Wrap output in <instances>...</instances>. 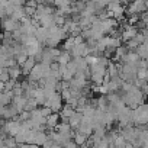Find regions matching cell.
Listing matches in <instances>:
<instances>
[{
    "label": "cell",
    "instance_id": "4316f807",
    "mask_svg": "<svg viewBox=\"0 0 148 148\" xmlns=\"http://www.w3.org/2000/svg\"><path fill=\"white\" fill-rule=\"evenodd\" d=\"M93 147H95V148H109V142L103 138V139H100L97 144H95Z\"/></svg>",
    "mask_w": 148,
    "mask_h": 148
},
{
    "label": "cell",
    "instance_id": "277c9868",
    "mask_svg": "<svg viewBox=\"0 0 148 148\" xmlns=\"http://www.w3.org/2000/svg\"><path fill=\"white\" fill-rule=\"evenodd\" d=\"M44 106H48L52 112L61 110V108H62V99H61L60 93L58 92H54L51 96H48L47 100H45V103H44Z\"/></svg>",
    "mask_w": 148,
    "mask_h": 148
},
{
    "label": "cell",
    "instance_id": "5bb4252c",
    "mask_svg": "<svg viewBox=\"0 0 148 148\" xmlns=\"http://www.w3.org/2000/svg\"><path fill=\"white\" fill-rule=\"evenodd\" d=\"M58 122H60V115H58L57 112H52L49 116L45 118V125H47L49 129H55V126L58 125Z\"/></svg>",
    "mask_w": 148,
    "mask_h": 148
},
{
    "label": "cell",
    "instance_id": "4fadbf2b",
    "mask_svg": "<svg viewBox=\"0 0 148 148\" xmlns=\"http://www.w3.org/2000/svg\"><path fill=\"white\" fill-rule=\"evenodd\" d=\"M26 100H28V97H25L23 95H21V96H13V97H12V106L21 113L22 110H25Z\"/></svg>",
    "mask_w": 148,
    "mask_h": 148
},
{
    "label": "cell",
    "instance_id": "7402d4cb",
    "mask_svg": "<svg viewBox=\"0 0 148 148\" xmlns=\"http://www.w3.org/2000/svg\"><path fill=\"white\" fill-rule=\"evenodd\" d=\"M71 3H73L71 0H54V2H52V5H55V8H57V9L71 6Z\"/></svg>",
    "mask_w": 148,
    "mask_h": 148
},
{
    "label": "cell",
    "instance_id": "3957f363",
    "mask_svg": "<svg viewBox=\"0 0 148 148\" xmlns=\"http://www.w3.org/2000/svg\"><path fill=\"white\" fill-rule=\"evenodd\" d=\"M147 10V0H134V2H129L128 8L125 9V13L129 16H138L142 12Z\"/></svg>",
    "mask_w": 148,
    "mask_h": 148
},
{
    "label": "cell",
    "instance_id": "7a4b0ae2",
    "mask_svg": "<svg viewBox=\"0 0 148 148\" xmlns=\"http://www.w3.org/2000/svg\"><path fill=\"white\" fill-rule=\"evenodd\" d=\"M148 122V108L145 103L138 105L132 109V125H147Z\"/></svg>",
    "mask_w": 148,
    "mask_h": 148
},
{
    "label": "cell",
    "instance_id": "2e32d148",
    "mask_svg": "<svg viewBox=\"0 0 148 148\" xmlns=\"http://www.w3.org/2000/svg\"><path fill=\"white\" fill-rule=\"evenodd\" d=\"M74 112H76V110H74L71 106L65 105V106H62V108H61V110H60V118L62 119V122H67V121H68V118H70Z\"/></svg>",
    "mask_w": 148,
    "mask_h": 148
},
{
    "label": "cell",
    "instance_id": "52a82bcc",
    "mask_svg": "<svg viewBox=\"0 0 148 148\" xmlns=\"http://www.w3.org/2000/svg\"><path fill=\"white\" fill-rule=\"evenodd\" d=\"M5 132L8 134V136H15L19 131H21V122L18 119H9L5 126H3Z\"/></svg>",
    "mask_w": 148,
    "mask_h": 148
},
{
    "label": "cell",
    "instance_id": "f546056e",
    "mask_svg": "<svg viewBox=\"0 0 148 148\" xmlns=\"http://www.w3.org/2000/svg\"><path fill=\"white\" fill-rule=\"evenodd\" d=\"M3 90H5V83L0 82V92H3Z\"/></svg>",
    "mask_w": 148,
    "mask_h": 148
},
{
    "label": "cell",
    "instance_id": "f1b7e54d",
    "mask_svg": "<svg viewBox=\"0 0 148 148\" xmlns=\"http://www.w3.org/2000/svg\"><path fill=\"white\" fill-rule=\"evenodd\" d=\"M5 138H6V136H3L2 134H0V148H8V147L5 145V141H3Z\"/></svg>",
    "mask_w": 148,
    "mask_h": 148
},
{
    "label": "cell",
    "instance_id": "d4e9b609",
    "mask_svg": "<svg viewBox=\"0 0 148 148\" xmlns=\"http://www.w3.org/2000/svg\"><path fill=\"white\" fill-rule=\"evenodd\" d=\"M73 45H74V36H68L67 41H65V44H64V49L67 52H70V49L73 48Z\"/></svg>",
    "mask_w": 148,
    "mask_h": 148
},
{
    "label": "cell",
    "instance_id": "4dcf8cb0",
    "mask_svg": "<svg viewBox=\"0 0 148 148\" xmlns=\"http://www.w3.org/2000/svg\"><path fill=\"white\" fill-rule=\"evenodd\" d=\"M87 148H95V147H93V145H92V147H87Z\"/></svg>",
    "mask_w": 148,
    "mask_h": 148
},
{
    "label": "cell",
    "instance_id": "603a6c76",
    "mask_svg": "<svg viewBox=\"0 0 148 148\" xmlns=\"http://www.w3.org/2000/svg\"><path fill=\"white\" fill-rule=\"evenodd\" d=\"M36 108H38L36 102H35L32 97H28V100H26V105H25V110H26V112H31L32 109H36Z\"/></svg>",
    "mask_w": 148,
    "mask_h": 148
},
{
    "label": "cell",
    "instance_id": "1f68e13d",
    "mask_svg": "<svg viewBox=\"0 0 148 148\" xmlns=\"http://www.w3.org/2000/svg\"><path fill=\"white\" fill-rule=\"evenodd\" d=\"M16 148H18V147H16Z\"/></svg>",
    "mask_w": 148,
    "mask_h": 148
},
{
    "label": "cell",
    "instance_id": "9a60e30c",
    "mask_svg": "<svg viewBox=\"0 0 148 148\" xmlns=\"http://www.w3.org/2000/svg\"><path fill=\"white\" fill-rule=\"evenodd\" d=\"M82 118H83V115L80 113V112H74L70 118H68V125L71 126V129H77V126L80 125V122H82Z\"/></svg>",
    "mask_w": 148,
    "mask_h": 148
},
{
    "label": "cell",
    "instance_id": "5b68a950",
    "mask_svg": "<svg viewBox=\"0 0 148 148\" xmlns=\"http://www.w3.org/2000/svg\"><path fill=\"white\" fill-rule=\"evenodd\" d=\"M60 52H61V51H58L57 48H49V47H48V48H44L39 61H41L42 64H49V65H51V64L57 60V57L60 55Z\"/></svg>",
    "mask_w": 148,
    "mask_h": 148
},
{
    "label": "cell",
    "instance_id": "7c38bea8",
    "mask_svg": "<svg viewBox=\"0 0 148 148\" xmlns=\"http://www.w3.org/2000/svg\"><path fill=\"white\" fill-rule=\"evenodd\" d=\"M31 97L36 102V105L39 106V105H42L44 106V103H45V95H44V90H42V87H39V86H36L34 90H32V93H31Z\"/></svg>",
    "mask_w": 148,
    "mask_h": 148
},
{
    "label": "cell",
    "instance_id": "6da1fadb",
    "mask_svg": "<svg viewBox=\"0 0 148 148\" xmlns=\"http://www.w3.org/2000/svg\"><path fill=\"white\" fill-rule=\"evenodd\" d=\"M122 102L125 106H128L129 109H135L138 105L144 103V99H145V95L136 87V86H131V89L128 92H123V96H121Z\"/></svg>",
    "mask_w": 148,
    "mask_h": 148
},
{
    "label": "cell",
    "instance_id": "d6986e66",
    "mask_svg": "<svg viewBox=\"0 0 148 148\" xmlns=\"http://www.w3.org/2000/svg\"><path fill=\"white\" fill-rule=\"evenodd\" d=\"M8 73H9V79H12V80H18V79L22 76V70H21V67H18V65L8 68Z\"/></svg>",
    "mask_w": 148,
    "mask_h": 148
},
{
    "label": "cell",
    "instance_id": "ffe728a7",
    "mask_svg": "<svg viewBox=\"0 0 148 148\" xmlns=\"http://www.w3.org/2000/svg\"><path fill=\"white\" fill-rule=\"evenodd\" d=\"M71 138H73V142L76 144V145H79V147H83V145H84V142L87 141V136L82 135L80 132H74Z\"/></svg>",
    "mask_w": 148,
    "mask_h": 148
},
{
    "label": "cell",
    "instance_id": "e0dca14e",
    "mask_svg": "<svg viewBox=\"0 0 148 148\" xmlns=\"http://www.w3.org/2000/svg\"><path fill=\"white\" fill-rule=\"evenodd\" d=\"M36 64V61H35V58H32V57H28L26 58V61L22 64V74H29V71L34 68V65Z\"/></svg>",
    "mask_w": 148,
    "mask_h": 148
},
{
    "label": "cell",
    "instance_id": "44dd1931",
    "mask_svg": "<svg viewBox=\"0 0 148 148\" xmlns=\"http://www.w3.org/2000/svg\"><path fill=\"white\" fill-rule=\"evenodd\" d=\"M125 144H126V141L123 139V136H122L121 134H118V135L115 136V139H113V144H112V145H113L115 148H122Z\"/></svg>",
    "mask_w": 148,
    "mask_h": 148
},
{
    "label": "cell",
    "instance_id": "8992f818",
    "mask_svg": "<svg viewBox=\"0 0 148 148\" xmlns=\"http://www.w3.org/2000/svg\"><path fill=\"white\" fill-rule=\"evenodd\" d=\"M116 119L119 121V125L123 128V126H128V125H132V109H129L128 106H125L118 115H116Z\"/></svg>",
    "mask_w": 148,
    "mask_h": 148
},
{
    "label": "cell",
    "instance_id": "9c48e42d",
    "mask_svg": "<svg viewBox=\"0 0 148 148\" xmlns=\"http://www.w3.org/2000/svg\"><path fill=\"white\" fill-rule=\"evenodd\" d=\"M19 115V112L10 105L8 106H2L0 108V118H3V119H16V116Z\"/></svg>",
    "mask_w": 148,
    "mask_h": 148
},
{
    "label": "cell",
    "instance_id": "ac0fdd59",
    "mask_svg": "<svg viewBox=\"0 0 148 148\" xmlns=\"http://www.w3.org/2000/svg\"><path fill=\"white\" fill-rule=\"evenodd\" d=\"M147 51H148L147 42H142V44H139V45L135 48V52H136V55H138L141 60H147Z\"/></svg>",
    "mask_w": 148,
    "mask_h": 148
},
{
    "label": "cell",
    "instance_id": "484cf974",
    "mask_svg": "<svg viewBox=\"0 0 148 148\" xmlns=\"http://www.w3.org/2000/svg\"><path fill=\"white\" fill-rule=\"evenodd\" d=\"M39 113H41L44 118H47V116H49V115L52 113V110H51L48 106H42V108L39 109Z\"/></svg>",
    "mask_w": 148,
    "mask_h": 148
},
{
    "label": "cell",
    "instance_id": "cb8c5ba5",
    "mask_svg": "<svg viewBox=\"0 0 148 148\" xmlns=\"http://www.w3.org/2000/svg\"><path fill=\"white\" fill-rule=\"evenodd\" d=\"M3 141H5V145H6L8 148H16V147H18V142L15 141L13 136H6Z\"/></svg>",
    "mask_w": 148,
    "mask_h": 148
},
{
    "label": "cell",
    "instance_id": "8fae6325",
    "mask_svg": "<svg viewBox=\"0 0 148 148\" xmlns=\"http://www.w3.org/2000/svg\"><path fill=\"white\" fill-rule=\"evenodd\" d=\"M57 128V132L62 136H67V138H71L74 131L71 129V126L68 125V122H58V125L55 126Z\"/></svg>",
    "mask_w": 148,
    "mask_h": 148
},
{
    "label": "cell",
    "instance_id": "ba28073f",
    "mask_svg": "<svg viewBox=\"0 0 148 148\" xmlns=\"http://www.w3.org/2000/svg\"><path fill=\"white\" fill-rule=\"evenodd\" d=\"M2 28H3L5 32L12 34L13 31H16V29L19 28V22L15 21V19H12L10 16H8V18H3V19H2Z\"/></svg>",
    "mask_w": 148,
    "mask_h": 148
},
{
    "label": "cell",
    "instance_id": "30bf717a",
    "mask_svg": "<svg viewBox=\"0 0 148 148\" xmlns=\"http://www.w3.org/2000/svg\"><path fill=\"white\" fill-rule=\"evenodd\" d=\"M34 38L41 44V45H45V41L48 39V29L44 28V26H38L34 32Z\"/></svg>",
    "mask_w": 148,
    "mask_h": 148
},
{
    "label": "cell",
    "instance_id": "83f0119b",
    "mask_svg": "<svg viewBox=\"0 0 148 148\" xmlns=\"http://www.w3.org/2000/svg\"><path fill=\"white\" fill-rule=\"evenodd\" d=\"M34 2H35L36 5H48V6H51L54 0H34Z\"/></svg>",
    "mask_w": 148,
    "mask_h": 148
}]
</instances>
